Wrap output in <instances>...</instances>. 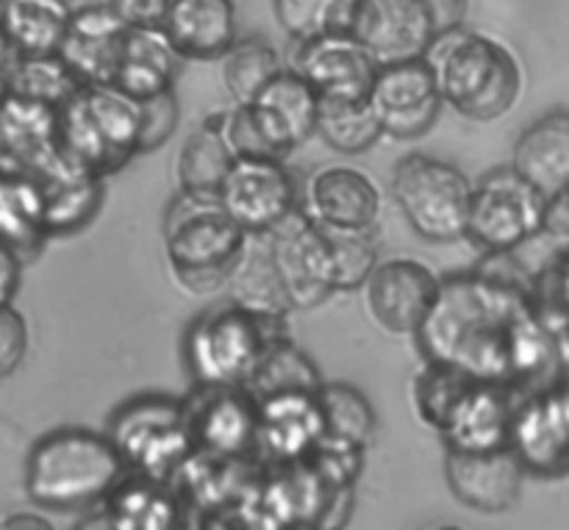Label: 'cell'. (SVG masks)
Listing matches in <instances>:
<instances>
[{"label":"cell","instance_id":"cell-50","mask_svg":"<svg viewBox=\"0 0 569 530\" xmlns=\"http://www.w3.org/2000/svg\"><path fill=\"white\" fill-rule=\"evenodd\" d=\"M11 59H14V50H11L9 39H6V33H3V26H0V89H3V81H6V70H9Z\"/></svg>","mask_w":569,"mask_h":530},{"label":"cell","instance_id":"cell-17","mask_svg":"<svg viewBox=\"0 0 569 530\" xmlns=\"http://www.w3.org/2000/svg\"><path fill=\"white\" fill-rule=\"evenodd\" d=\"M250 120L259 128L267 150L276 159H287L292 150L317 133L320 94L295 67H283L248 103Z\"/></svg>","mask_w":569,"mask_h":530},{"label":"cell","instance_id":"cell-18","mask_svg":"<svg viewBox=\"0 0 569 530\" xmlns=\"http://www.w3.org/2000/svg\"><path fill=\"white\" fill-rule=\"evenodd\" d=\"M298 44L292 67L311 83L320 100L370 98L378 61L356 42L353 33H331Z\"/></svg>","mask_w":569,"mask_h":530},{"label":"cell","instance_id":"cell-44","mask_svg":"<svg viewBox=\"0 0 569 530\" xmlns=\"http://www.w3.org/2000/svg\"><path fill=\"white\" fill-rule=\"evenodd\" d=\"M128 28H161L172 0H106Z\"/></svg>","mask_w":569,"mask_h":530},{"label":"cell","instance_id":"cell-32","mask_svg":"<svg viewBox=\"0 0 569 530\" xmlns=\"http://www.w3.org/2000/svg\"><path fill=\"white\" fill-rule=\"evenodd\" d=\"M70 17L67 0H6L0 26L14 56H44L61 50Z\"/></svg>","mask_w":569,"mask_h":530},{"label":"cell","instance_id":"cell-49","mask_svg":"<svg viewBox=\"0 0 569 530\" xmlns=\"http://www.w3.org/2000/svg\"><path fill=\"white\" fill-rule=\"evenodd\" d=\"M76 530H120V528L109 520V514H106V511H98V514H89L87 520L78 522Z\"/></svg>","mask_w":569,"mask_h":530},{"label":"cell","instance_id":"cell-2","mask_svg":"<svg viewBox=\"0 0 569 530\" xmlns=\"http://www.w3.org/2000/svg\"><path fill=\"white\" fill-rule=\"evenodd\" d=\"M128 464L106 433L59 428L39 439L26 461V494L37 509L83 511L103 503Z\"/></svg>","mask_w":569,"mask_h":530},{"label":"cell","instance_id":"cell-38","mask_svg":"<svg viewBox=\"0 0 569 530\" xmlns=\"http://www.w3.org/2000/svg\"><path fill=\"white\" fill-rule=\"evenodd\" d=\"M317 137L337 153H365L383 137L381 122L367 100H320Z\"/></svg>","mask_w":569,"mask_h":530},{"label":"cell","instance_id":"cell-31","mask_svg":"<svg viewBox=\"0 0 569 530\" xmlns=\"http://www.w3.org/2000/svg\"><path fill=\"white\" fill-rule=\"evenodd\" d=\"M103 503V511L120 530H178L181 522L172 483L142 472L128 470Z\"/></svg>","mask_w":569,"mask_h":530},{"label":"cell","instance_id":"cell-6","mask_svg":"<svg viewBox=\"0 0 569 530\" xmlns=\"http://www.w3.org/2000/svg\"><path fill=\"white\" fill-rule=\"evenodd\" d=\"M287 337V322H267L228 300L189 326L183 359L194 387H244L267 348Z\"/></svg>","mask_w":569,"mask_h":530},{"label":"cell","instance_id":"cell-37","mask_svg":"<svg viewBox=\"0 0 569 530\" xmlns=\"http://www.w3.org/2000/svg\"><path fill=\"white\" fill-rule=\"evenodd\" d=\"M322 387L320 370L315 361L289 342L287 337L272 342L267 348L264 359L256 367L253 378H250L248 389L256 394V400L272 398V394H289V392H311Z\"/></svg>","mask_w":569,"mask_h":530},{"label":"cell","instance_id":"cell-16","mask_svg":"<svg viewBox=\"0 0 569 530\" xmlns=\"http://www.w3.org/2000/svg\"><path fill=\"white\" fill-rule=\"evenodd\" d=\"M445 476L450 492L467 509L481 514H503L520 498L526 467L509 448L445 450Z\"/></svg>","mask_w":569,"mask_h":530},{"label":"cell","instance_id":"cell-42","mask_svg":"<svg viewBox=\"0 0 569 530\" xmlns=\"http://www.w3.org/2000/svg\"><path fill=\"white\" fill-rule=\"evenodd\" d=\"M142 109V126H139V153L159 150L178 128V98L176 89L139 100Z\"/></svg>","mask_w":569,"mask_h":530},{"label":"cell","instance_id":"cell-24","mask_svg":"<svg viewBox=\"0 0 569 530\" xmlns=\"http://www.w3.org/2000/svg\"><path fill=\"white\" fill-rule=\"evenodd\" d=\"M128 26L109 9V3L76 6L70 28L59 53L76 70L83 87H111L114 61Z\"/></svg>","mask_w":569,"mask_h":530},{"label":"cell","instance_id":"cell-40","mask_svg":"<svg viewBox=\"0 0 569 530\" xmlns=\"http://www.w3.org/2000/svg\"><path fill=\"white\" fill-rule=\"evenodd\" d=\"M470 383L472 378L467 372L439 361H426L415 378V406L420 420L442 433Z\"/></svg>","mask_w":569,"mask_h":530},{"label":"cell","instance_id":"cell-8","mask_svg":"<svg viewBox=\"0 0 569 530\" xmlns=\"http://www.w3.org/2000/svg\"><path fill=\"white\" fill-rule=\"evenodd\" d=\"M106 437L114 442L128 470L172 481L194 453L183 400L167 394H139L111 414Z\"/></svg>","mask_w":569,"mask_h":530},{"label":"cell","instance_id":"cell-51","mask_svg":"<svg viewBox=\"0 0 569 530\" xmlns=\"http://www.w3.org/2000/svg\"><path fill=\"white\" fill-rule=\"evenodd\" d=\"M287 530H331V528L315 526V522H298V526H287Z\"/></svg>","mask_w":569,"mask_h":530},{"label":"cell","instance_id":"cell-11","mask_svg":"<svg viewBox=\"0 0 569 530\" xmlns=\"http://www.w3.org/2000/svg\"><path fill=\"white\" fill-rule=\"evenodd\" d=\"M370 106L381 122L383 137L403 142L426 137L445 109L437 70L428 56L378 67Z\"/></svg>","mask_w":569,"mask_h":530},{"label":"cell","instance_id":"cell-29","mask_svg":"<svg viewBox=\"0 0 569 530\" xmlns=\"http://www.w3.org/2000/svg\"><path fill=\"white\" fill-rule=\"evenodd\" d=\"M228 300L239 306L248 314L259 317L267 322H287L289 306L287 289H283L281 272H278L276 259L267 237H250L248 248L233 264L231 276L226 281Z\"/></svg>","mask_w":569,"mask_h":530},{"label":"cell","instance_id":"cell-4","mask_svg":"<svg viewBox=\"0 0 569 530\" xmlns=\"http://www.w3.org/2000/svg\"><path fill=\"white\" fill-rule=\"evenodd\" d=\"M244 233L217 194L178 192L164 214V253L172 276L189 292L209 294L226 289L233 264L248 248Z\"/></svg>","mask_w":569,"mask_h":530},{"label":"cell","instance_id":"cell-1","mask_svg":"<svg viewBox=\"0 0 569 530\" xmlns=\"http://www.w3.org/2000/svg\"><path fill=\"white\" fill-rule=\"evenodd\" d=\"M415 339L426 361L456 367L472 381L503 383L517 394L545 392V378H561L556 333L539 317L531 289L481 270L445 278Z\"/></svg>","mask_w":569,"mask_h":530},{"label":"cell","instance_id":"cell-41","mask_svg":"<svg viewBox=\"0 0 569 530\" xmlns=\"http://www.w3.org/2000/svg\"><path fill=\"white\" fill-rule=\"evenodd\" d=\"M331 244L333 276H337V292H353L365 289L376 267L381 264L378 253V233L372 228H348V231H331L322 228Z\"/></svg>","mask_w":569,"mask_h":530},{"label":"cell","instance_id":"cell-33","mask_svg":"<svg viewBox=\"0 0 569 530\" xmlns=\"http://www.w3.org/2000/svg\"><path fill=\"white\" fill-rule=\"evenodd\" d=\"M233 161H237V156H233L226 133H222V114L209 117L198 131L189 133L181 153H178L176 170L181 192L217 194L226 176L231 172Z\"/></svg>","mask_w":569,"mask_h":530},{"label":"cell","instance_id":"cell-52","mask_svg":"<svg viewBox=\"0 0 569 530\" xmlns=\"http://www.w3.org/2000/svg\"><path fill=\"white\" fill-rule=\"evenodd\" d=\"M67 3L76 9V6H87V3H103V0H67Z\"/></svg>","mask_w":569,"mask_h":530},{"label":"cell","instance_id":"cell-39","mask_svg":"<svg viewBox=\"0 0 569 530\" xmlns=\"http://www.w3.org/2000/svg\"><path fill=\"white\" fill-rule=\"evenodd\" d=\"M278 22L295 42L350 33L359 0H272Z\"/></svg>","mask_w":569,"mask_h":530},{"label":"cell","instance_id":"cell-21","mask_svg":"<svg viewBox=\"0 0 569 530\" xmlns=\"http://www.w3.org/2000/svg\"><path fill=\"white\" fill-rule=\"evenodd\" d=\"M322 414L317 392L272 394L259 400V439L256 450L270 456L276 467L298 464L309 459L311 450L322 442Z\"/></svg>","mask_w":569,"mask_h":530},{"label":"cell","instance_id":"cell-22","mask_svg":"<svg viewBox=\"0 0 569 530\" xmlns=\"http://www.w3.org/2000/svg\"><path fill=\"white\" fill-rule=\"evenodd\" d=\"M511 450L533 476L569 470V420L550 389L520 398L511 422Z\"/></svg>","mask_w":569,"mask_h":530},{"label":"cell","instance_id":"cell-27","mask_svg":"<svg viewBox=\"0 0 569 530\" xmlns=\"http://www.w3.org/2000/svg\"><path fill=\"white\" fill-rule=\"evenodd\" d=\"M178 50L161 28H128L114 61L111 87L131 94L133 100H148L153 94L176 89Z\"/></svg>","mask_w":569,"mask_h":530},{"label":"cell","instance_id":"cell-10","mask_svg":"<svg viewBox=\"0 0 569 530\" xmlns=\"http://www.w3.org/2000/svg\"><path fill=\"white\" fill-rule=\"evenodd\" d=\"M300 198L303 192L289 172L287 159L270 156H242L233 161L217 192L226 214L250 237L276 231L300 209Z\"/></svg>","mask_w":569,"mask_h":530},{"label":"cell","instance_id":"cell-14","mask_svg":"<svg viewBox=\"0 0 569 530\" xmlns=\"http://www.w3.org/2000/svg\"><path fill=\"white\" fill-rule=\"evenodd\" d=\"M350 33L378 67L422 59L437 42L426 0H359Z\"/></svg>","mask_w":569,"mask_h":530},{"label":"cell","instance_id":"cell-46","mask_svg":"<svg viewBox=\"0 0 569 530\" xmlns=\"http://www.w3.org/2000/svg\"><path fill=\"white\" fill-rule=\"evenodd\" d=\"M428 11L433 17V26H437V39L445 33H453L465 26L467 9H470V0H426Z\"/></svg>","mask_w":569,"mask_h":530},{"label":"cell","instance_id":"cell-35","mask_svg":"<svg viewBox=\"0 0 569 530\" xmlns=\"http://www.w3.org/2000/svg\"><path fill=\"white\" fill-rule=\"evenodd\" d=\"M317 403H320L322 431H326L322 439L365 450L376 431V409L359 389L350 383L322 381V387L317 389Z\"/></svg>","mask_w":569,"mask_h":530},{"label":"cell","instance_id":"cell-28","mask_svg":"<svg viewBox=\"0 0 569 530\" xmlns=\"http://www.w3.org/2000/svg\"><path fill=\"white\" fill-rule=\"evenodd\" d=\"M511 167L545 198L569 187V111L553 109L520 133Z\"/></svg>","mask_w":569,"mask_h":530},{"label":"cell","instance_id":"cell-30","mask_svg":"<svg viewBox=\"0 0 569 530\" xmlns=\"http://www.w3.org/2000/svg\"><path fill=\"white\" fill-rule=\"evenodd\" d=\"M42 189L20 170H0V242L14 250L22 264L37 259L48 244Z\"/></svg>","mask_w":569,"mask_h":530},{"label":"cell","instance_id":"cell-5","mask_svg":"<svg viewBox=\"0 0 569 530\" xmlns=\"http://www.w3.org/2000/svg\"><path fill=\"white\" fill-rule=\"evenodd\" d=\"M139 100L117 87H81L59 109V156L109 178L139 156Z\"/></svg>","mask_w":569,"mask_h":530},{"label":"cell","instance_id":"cell-54","mask_svg":"<svg viewBox=\"0 0 569 530\" xmlns=\"http://www.w3.org/2000/svg\"><path fill=\"white\" fill-rule=\"evenodd\" d=\"M3 3H6V0H0V9H3Z\"/></svg>","mask_w":569,"mask_h":530},{"label":"cell","instance_id":"cell-23","mask_svg":"<svg viewBox=\"0 0 569 530\" xmlns=\"http://www.w3.org/2000/svg\"><path fill=\"white\" fill-rule=\"evenodd\" d=\"M522 394L503 383L472 381L445 426L442 439L456 450H498L511 444V422Z\"/></svg>","mask_w":569,"mask_h":530},{"label":"cell","instance_id":"cell-3","mask_svg":"<svg viewBox=\"0 0 569 530\" xmlns=\"http://www.w3.org/2000/svg\"><path fill=\"white\" fill-rule=\"evenodd\" d=\"M445 106L467 120L489 122L503 117L522 92V70L506 44L476 31L445 33L428 50Z\"/></svg>","mask_w":569,"mask_h":530},{"label":"cell","instance_id":"cell-45","mask_svg":"<svg viewBox=\"0 0 569 530\" xmlns=\"http://www.w3.org/2000/svg\"><path fill=\"white\" fill-rule=\"evenodd\" d=\"M542 233L556 244H569V187L545 198Z\"/></svg>","mask_w":569,"mask_h":530},{"label":"cell","instance_id":"cell-13","mask_svg":"<svg viewBox=\"0 0 569 530\" xmlns=\"http://www.w3.org/2000/svg\"><path fill=\"white\" fill-rule=\"evenodd\" d=\"M194 453L242 459L259 439V400L244 387H194L183 400Z\"/></svg>","mask_w":569,"mask_h":530},{"label":"cell","instance_id":"cell-34","mask_svg":"<svg viewBox=\"0 0 569 530\" xmlns=\"http://www.w3.org/2000/svg\"><path fill=\"white\" fill-rule=\"evenodd\" d=\"M81 87L83 81L61 53L14 56L3 81L6 92L53 106V109H61Z\"/></svg>","mask_w":569,"mask_h":530},{"label":"cell","instance_id":"cell-43","mask_svg":"<svg viewBox=\"0 0 569 530\" xmlns=\"http://www.w3.org/2000/svg\"><path fill=\"white\" fill-rule=\"evenodd\" d=\"M28 353V322L14 306L0 309V381L20 370Z\"/></svg>","mask_w":569,"mask_h":530},{"label":"cell","instance_id":"cell-55","mask_svg":"<svg viewBox=\"0 0 569 530\" xmlns=\"http://www.w3.org/2000/svg\"><path fill=\"white\" fill-rule=\"evenodd\" d=\"M0 170H3V161H0Z\"/></svg>","mask_w":569,"mask_h":530},{"label":"cell","instance_id":"cell-20","mask_svg":"<svg viewBox=\"0 0 569 530\" xmlns=\"http://www.w3.org/2000/svg\"><path fill=\"white\" fill-rule=\"evenodd\" d=\"M59 159V109L0 89V161L37 176Z\"/></svg>","mask_w":569,"mask_h":530},{"label":"cell","instance_id":"cell-47","mask_svg":"<svg viewBox=\"0 0 569 530\" xmlns=\"http://www.w3.org/2000/svg\"><path fill=\"white\" fill-rule=\"evenodd\" d=\"M22 267L26 264H22L20 256L0 242V309L14 303V294L20 289Z\"/></svg>","mask_w":569,"mask_h":530},{"label":"cell","instance_id":"cell-36","mask_svg":"<svg viewBox=\"0 0 569 530\" xmlns=\"http://www.w3.org/2000/svg\"><path fill=\"white\" fill-rule=\"evenodd\" d=\"M222 83L233 106L253 103L256 94L283 70L281 53L261 37H244L222 56Z\"/></svg>","mask_w":569,"mask_h":530},{"label":"cell","instance_id":"cell-15","mask_svg":"<svg viewBox=\"0 0 569 530\" xmlns=\"http://www.w3.org/2000/svg\"><path fill=\"white\" fill-rule=\"evenodd\" d=\"M437 272L415 259H389L365 283L370 317L395 337H415L439 298Z\"/></svg>","mask_w":569,"mask_h":530},{"label":"cell","instance_id":"cell-25","mask_svg":"<svg viewBox=\"0 0 569 530\" xmlns=\"http://www.w3.org/2000/svg\"><path fill=\"white\" fill-rule=\"evenodd\" d=\"M181 59L214 61L239 39L233 0H172L161 26Z\"/></svg>","mask_w":569,"mask_h":530},{"label":"cell","instance_id":"cell-12","mask_svg":"<svg viewBox=\"0 0 569 530\" xmlns=\"http://www.w3.org/2000/svg\"><path fill=\"white\" fill-rule=\"evenodd\" d=\"M264 237L270 242L292 311L320 309L337 292L333 256L326 231L298 209L287 222Z\"/></svg>","mask_w":569,"mask_h":530},{"label":"cell","instance_id":"cell-26","mask_svg":"<svg viewBox=\"0 0 569 530\" xmlns=\"http://www.w3.org/2000/svg\"><path fill=\"white\" fill-rule=\"evenodd\" d=\"M33 178L42 189L44 222H48L50 237H70L92 226L103 206L106 178L81 170L61 156Z\"/></svg>","mask_w":569,"mask_h":530},{"label":"cell","instance_id":"cell-53","mask_svg":"<svg viewBox=\"0 0 569 530\" xmlns=\"http://www.w3.org/2000/svg\"><path fill=\"white\" fill-rule=\"evenodd\" d=\"M433 530H461V528H433Z\"/></svg>","mask_w":569,"mask_h":530},{"label":"cell","instance_id":"cell-7","mask_svg":"<svg viewBox=\"0 0 569 530\" xmlns=\"http://www.w3.org/2000/svg\"><path fill=\"white\" fill-rule=\"evenodd\" d=\"M470 178L450 161L409 153L392 170V198L411 231L437 244L467 239L472 209Z\"/></svg>","mask_w":569,"mask_h":530},{"label":"cell","instance_id":"cell-9","mask_svg":"<svg viewBox=\"0 0 569 530\" xmlns=\"http://www.w3.org/2000/svg\"><path fill=\"white\" fill-rule=\"evenodd\" d=\"M545 194L515 167L489 172L472 192L467 239L483 253H515L542 233Z\"/></svg>","mask_w":569,"mask_h":530},{"label":"cell","instance_id":"cell-48","mask_svg":"<svg viewBox=\"0 0 569 530\" xmlns=\"http://www.w3.org/2000/svg\"><path fill=\"white\" fill-rule=\"evenodd\" d=\"M0 530H53V526L39 514H14L0 522Z\"/></svg>","mask_w":569,"mask_h":530},{"label":"cell","instance_id":"cell-19","mask_svg":"<svg viewBox=\"0 0 569 530\" xmlns=\"http://www.w3.org/2000/svg\"><path fill=\"white\" fill-rule=\"evenodd\" d=\"M300 211L315 226L331 231L372 228L381 214V192L367 172L348 164H331L306 181Z\"/></svg>","mask_w":569,"mask_h":530}]
</instances>
